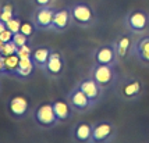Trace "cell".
I'll return each instance as SVG.
<instances>
[{"instance_id": "obj_5", "label": "cell", "mask_w": 149, "mask_h": 143, "mask_svg": "<svg viewBox=\"0 0 149 143\" xmlns=\"http://www.w3.org/2000/svg\"><path fill=\"white\" fill-rule=\"evenodd\" d=\"M64 71H65V59L63 56V53L52 49L50 56H49V59L46 61V65L43 67L42 72L47 78L58 79L63 77Z\"/></svg>"}, {"instance_id": "obj_20", "label": "cell", "mask_w": 149, "mask_h": 143, "mask_svg": "<svg viewBox=\"0 0 149 143\" xmlns=\"http://www.w3.org/2000/svg\"><path fill=\"white\" fill-rule=\"evenodd\" d=\"M18 14V8L15 7L13 1L7 0L6 3H1L0 4V20L1 21H8L10 18H13L14 15Z\"/></svg>"}, {"instance_id": "obj_28", "label": "cell", "mask_w": 149, "mask_h": 143, "mask_svg": "<svg viewBox=\"0 0 149 143\" xmlns=\"http://www.w3.org/2000/svg\"><path fill=\"white\" fill-rule=\"evenodd\" d=\"M35 6H50L53 0H32Z\"/></svg>"}, {"instance_id": "obj_29", "label": "cell", "mask_w": 149, "mask_h": 143, "mask_svg": "<svg viewBox=\"0 0 149 143\" xmlns=\"http://www.w3.org/2000/svg\"><path fill=\"white\" fill-rule=\"evenodd\" d=\"M6 75V64H4V56H0V77Z\"/></svg>"}, {"instance_id": "obj_22", "label": "cell", "mask_w": 149, "mask_h": 143, "mask_svg": "<svg viewBox=\"0 0 149 143\" xmlns=\"http://www.w3.org/2000/svg\"><path fill=\"white\" fill-rule=\"evenodd\" d=\"M32 52H33L32 43H26V45H22V46H19V47H17L15 54L18 56L19 59H29L32 56Z\"/></svg>"}, {"instance_id": "obj_12", "label": "cell", "mask_w": 149, "mask_h": 143, "mask_svg": "<svg viewBox=\"0 0 149 143\" xmlns=\"http://www.w3.org/2000/svg\"><path fill=\"white\" fill-rule=\"evenodd\" d=\"M78 88L86 95V97L91 100V103L93 104V106L100 100L102 95H103V89L100 88V85L97 84L91 75L84 79H81V81L78 82Z\"/></svg>"}, {"instance_id": "obj_26", "label": "cell", "mask_w": 149, "mask_h": 143, "mask_svg": "<svg viewBox=\"0 0 149 143\" xmlns=\"http://www.w3.org/2000/svg\"><path fill=\"white\" fill-rule=\"evenodd\" d=\"M17 52V46L14 45L13 42H7V43H3L1 46V49H0V53H1V56H10V54H15Z\"/></svg>"}, {"instance_id": "obj_27", "label": "cell", "mask_w": 149, "mask_h": 143, "mask_svg": "<svg viewBox=\"0 0 149 143\" xmlns=\"http://www.w3.org/2000/svg\"><path fill=\"white\" fill-rule=\"evenodd\" d=\"M13 35L14 33L11 32V31H10V29H4V31H3V32L0 33V40H1V42H3V43H7V42H11V40H13Z\"/></svg>"}, {"instance_id": "obj_4", "label": "cell", "mask_w": 149, "mask_h": 143, "mask_svg": "<svg viewBox=\"0 0 149 143\" xmlns=\"http://www.w3.org/2000/svg\"><path fill=\"white\" fill-rule=\"evenodd\" d=\"M91 77L100 85V88L103 90L114 86L117 82V72L114 70V65L96 64L95 63V65L91 70Z\"/></svg>"}, {"instance_id": "obj_13", "label": "cell", "mask_w": 149, "mask_h": 143, "mask_svg": "<svg viewBox=\"0 0 149 143\" xmlns=\"http://www.w3.org/2000/svg\"><path fill=\"white\" fill-rule=\"evenodd\" d=\"M142 92V82L138 78H127L120 86V96L124 100H135Z\"/></svg>"}, {"instance_id": "obj_25", "label": "cell", "mask_w": 149, "mask_h": 143, "mask_svg": "<svg viewBox=\"0 0 149 143\" xmlns=\"http://www.w3.org/2000/svg\"><path fill=\"white\" fill-rule=\"evenodd\" d=\"M13 42L14 45L17 46V47H19V46H22V45H26V43H31V38H28V36H25L22 32H15L13 35Z\"/></svg>"}, {"instance_id": "obj_15", "label": "cell", "mask_w": 149, "mask_h": 143, "mask_svg": "<svg viewBox=\"0 0 149 143\" xmlns=\"http://www.w3.org/2000/svg\"><path fill=\"white\" fill-rule=\"evenodd\" d=\"M92 128H93V125L88 122L75 124L71 129V137L75 142H79V143H91Z\"/></svg>"}, {"instance_id": "obj_3", "label": "cell", "mask_w": 149, "mask_h": 143, "mask_svg": "<svg viewBox=\"0 0 149 143\" xmlns=\"http://www.w3.org/2000/svg\"><path fill=\"white\" fill-rule=\"evenodd\" d=\"M70 13H71V20L72 22L78 26H91L96 22V14L95 10L92 8L91 4L84 3V1H79L75 3L70 7Z\"/></svg>"}, {"instance_id": "obj_10", "label": "cell", "mask_w": 149, "mask_h": 143, "mask_svg": "<svg viewBox=\"0 0 149 143\" xmlns=\"http://www.w3.org/2000/svg\"><path fill=\"white\" fill-rule=\"evenodd\" d=\"M93 61L96 64H106L114 65L118 61L116 54V47L114 43H104V45L97 46L93 52Z\"/></svg>"}, {"instance_id": "obj_11", "label": "cell", "mask_w": 149, "mask_h": 143, "mask_svg": "<svg viewBox=\"0 0 149 143\" xmlns=\"http://www.w3.org/2000/svg\"><path fill=\"white\" fill-rule=\"evenodd\" d=\"M71 24H72V20H71V13H70V7L56 8L54 15H53L52 26H50L49 31L56 33L64 32V31H67L70 28Z\"/></svg>"}, {"instance_id": "obj_17", "label": "cell", "mask_w": 149, "mask_h": 143, "mask_svg": "<svg viewBox=\"0 0 149 143\" xmlns=\"http://www.w3.org/2000/svg\"><path fill=\"white\" fill-rule=\"evenodd\" d=\"M132 53L142 64L149 65V36H142L134 43Z\"/></svg>"}, {"instance_id": "obj_32", "label": "cell", "mask_w": 149, "mask_h": 143, "mask_svg": "<svg viewBox=\"0 0 149 143\" xmlns=\"http://www.w3.org/2000/svg\"><path fill=\"white\" fill-rule=\"evenodd\" d=\"M0 56H1V53H0Z\"/></svg>"}, {"instance_id": "obj_1", "label": "cell", "mask_w": 149, "mask_h": 143, "mask_svg": "<svg viewBox=\"0 0 149 143\" xmlns=\"http://www.w3.org/2000/svg\"><path fill=\"white\" fill-rule=\"evenodd\" d=\"M6 108L8 115L15 121H22L32 113V104L25 95H13L7 99Z\"/></svg>"}, {"instance_id": "obj_21", "label": "cell", "mask_w": 149, "mask_h": 143, "mask_svg": "<svg viewBox=\"0 0 149 143\" xmlns=\"http://www.w3.org/2000/svg\"><path fill=\"white\" fill-rule=\"evenodd\" d=\"M18 63H19V57L17 54H10L4 57V64H6V77L14 78L17 70H18Z\"/></svg>"}, {"instance_id": "obj_31", "label": "cell", "mask_w": 149, "mask_h": 143, "mask_svg": "<svg viewBox=\"0 0 149 143\" xmlns=\"http://www.w3.org/2000/svg\"><path fill=\"white\" fill-rule=\"evenodd\" d=\"M0 90H1V81H0Z\"/></svg>"}, {"instance_id": "obj_8", "label": "cell", "mask_w": 149, "mask_h": 143, "mask_svg": "<svg viewBox=\"0 0 149 143\" xmlns=\"http://www.w3.org/2000/svg\"><path fill=\"white\" fill-rule=\"evenodd\" d=\"M116 126L114 124L109 121H100V122L93 124L92 128V139L91 143H106L113 140V137L116 136Z\"/></svg>"}, {"instance_id": "obj_24", "label": "cell", "mask_w": 149, "mask_h": 143, "mask_svg": "<svg viewBox=\"0 0 149 143\" xmlns=\"http://www.w3.org/2000/svg\"><path fill=\"white\" fill-rule=\"evenodd\" d=\"M36 26L33 25V22H28V21H22V24H21V28H19V32H22L25 36L28 38H31L32 39L33 35L36 33Z\"/></svg>"}, {"instance_id": "obj_2", "label": "cell", "mask_w": 149, "mask_h": 143, "mask_svg": "<svg viewBox=\"0 0 149 143\" xmlns=\"http://www.w3.org/2000/svg\"><path fill=\"white\" fill-rule=\"evenodd\" d=\"M31 117H32L33 122L43 129H52L58 124L56 114L53 111L52 102L50 103H40L36 107H33Z\"/></svg>"}, {"instance_id": "obj_6", "label": "cell", "mask_w": 149, "mask_h": 143, "mask_svg": "<svg viewBox=\"0 0 149 143\" xmlns=\"http://www.w3.org/2000/svg\"><path fill=\"white\" fill-rule=\"evenodd\" d=\"M125 26L134 33L146 32L149 29V13L143 10H132L125 17Z\"/></svg>"}, {"instance_id": "obj_9", "label": "cell", "mask_w": 149, "mask_h": 143, "mask_svg": "<svg viewBox=\"0 0 149 143\" xmlns=\"http://www.w3.org/2000/svg\"><path fill=\"white\" fill-rule=\"evenodd\" d=\"M67 102L70 103V106L72 107V110L75 111V113H79V114L86 113L89 108L93 107V104L91 103V100L86 97V95L78 88V85L68 92Z\"/></svg>"}, {"instance_id": "obj_18", "label": "cell", "mask_w": 149, "mask_h": 143, "mask_svg": "<svg viewBox=\"0 0 149 143\" xmlns=\"http://www.w3.org/2000/svg\"><path fill=\"white\" fill-rule=\"evenodd\" d=\"M35 70H36V67H35L31 57L29 59H19L18 70H17V74L14 78L18 79V81H26L33 75Z\"/></svg>"}, {"instance_id": "obj_7", "label": "cell", "mask_w": 149, "mask_h": 143, "mask_svg": "<svg viewBox=\"0 0 149 143\" xmlns=\"http://www.w3.org/2000/svg\"><path fill=\"white\" fill-rule=\"evenodd\" d=\"M54 11H56V7L53 6H36L35 11L32 13L31 21L36 26L38 31H49L50 29Z\"/></svg>"}, {"instance_id": "obj_16", "label": "cell", "mask_w": 149, "mask_h": 143, "mask_svg": "<svg viewBox=\"0 0 149 143\" xmlns=\"http://www.w3.org/2000/svg\"><path fill=\"white\" fill-rule=\"evenodd\" d=\"M53 106V111L56 114V118H57L58 124L60 122H67L70 121V118L72 117V107L70 106V103L67 100H53L52 102Z\"/></svg>"}, {"instance_id": "obj_19", "label": "cell", "mask_w": 149, "mask_h": 143, "mask_svg": "<svg viewBox=\"0 0 149 143\" xmlns=\"http://www.w3.org/2000/svg\"><path fill=\"white\" fill-rule=\"evenodd\" d=\"M50 52H52V47H49V46H36V47H33L31 59H32L33 64L38 70H40V71L43 70V67L46 65V61L50 56Z\"/></svg>"}, {"instance_id": "obj_30", "label": "cell", "mask_w": 149, "mask_h": 143, "mask_svg": "<svg viewBox=\"0 0 149 143\" xmlns=\"http://www.w3.org/2000/svg\"><path fill=\"white\" fill-rule=\"evenodd\" d=\"M4 29H6V22H4V21H1V20H0V33L3 32Z\"/></svg>"}, {"instance_id": "obj_14", "label": "cell", "mask_w": 149, "mask_h": 143, "mask_svg": "<svg viewBox=\"0 0 149 143\" xmlns=\"http://www.w3.org/2000/svg\"><path fill=\"white\" fill-rule=\"evenodd\" d=\"M114 47H116L117 60L127 59L128 54L132 52V47H134V42H132L131 33H124L121 36H118L117 40L114 42Z\"/></svg>"}, {"instance_id": "obj_23", "label": "cell", "mask_w": 149, "mask_h": 143, "mask_svg": "<svg viewBox=\"0 0 149 143\" xmlns=\"http://www.w3.org/2000/svg\"><path fill=\"white\" fill-rule=\"evenodd\" d=\"M21 24H22V20H21L19 14H17V15H14L13 18H10L8 21H6V28L7 29H10L13 33H15V32H18L19 31Z\"/></svg>"}]
</instances>
